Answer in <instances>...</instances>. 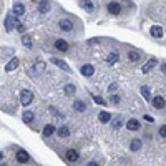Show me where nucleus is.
Masks as SVG:
<instances>
[{"label":"nucleus","instance_id":"obj_1","mask_svg":"<svg viewBox=\"0 0 166 166\" xmlns=\"http://www.w3.org/2000/svg\"><path fill=\"white\" fill-rule=\"evenodd\" d=\"M32 101H33V93H32L30 90H23L22 93H20V103H22L23 107H27Z\"/></svg>","mask_w":166,"mask_h":166},{"label":"nucleus","instance_id":"obj_2","mask_svg":"<svg viewBox=\"0 0 166 166\" xmlns=\"http://www.w3.org/2000/svg\"><path fill=\"white\" fill-rule=\"evenodd\" d=\"M60 28L63 32H72L73 30V22L70 19H62L60 20Z\"/></svg>","mask_w":166,"mask_h":166},{"label":"nucleus","instance_id":"obj_3","mask_svg":"<svg viewBox=\"0 0 166 166\" xmlns=\"http://www.w3.org/2000/svg\"><path fill=\"white\" fill-rule=\"evenodd\" d=\"M17 161H19V163H22V164H25V163H28V161H30V156H28L27 151L19 150V151H17Z\"/></svg>","mask_w":166,"mask_h":166},{"label":"nucleus","instance_id":"obj_4","mask_svg":"<svg viewBox=\"0 0 166 166\" xmlns=\"http://www.w3.org/2000/svg\"><path fill=\"white\" fill-rule=\"evenodd\" d=\"M17 23H19V22H17V17H13V15H8V17L5 19V28H7L8 32L12 30V28L17 25Z\"/></svg>","mask_w":166,"mask_h":166},{"label":"nucleus","instance_id":"obj_5","mask_svg":"<svg viewBox=\"0 0 166 166\" xmlns=\"http://www.w3.org/2000/svg\"><path fill=\"white\" fill-rule=\"evenodd\" d=\"M156 58H151V60H148V62L146 63H144V65H143V68H141V72H143V73H148V72H150V70L151 68H153V66H156Z\"/></svg>","mask_w":166,"mask_h":166},{"label":"nucleus","instance_id":"obj_6","mask_svg":"<svg viewBox=\"0 0 166 166\" xmlns=\"http://www.w3.org/2000/svg\"><path fill=\"white\" fill-rule=\"evenodd\" d=\"M52 63H53V65H56V66H60V68L62 70H65V72H72V70H70V66L66 65L65 62H63V60H58V58H52Z\"/></svg>","mask_w":166,"mask_h":166},{"label":"nucleus","instance_id":"obj_7","mask_svg":"<svg viewBox=\"0 0 166 166\" xmlns=\"http://www.w3.org/2000/svg\"><path fill=\"white\" fill-rule=\"evenodd\" d=\"M120 3H116V2H110L108 3V12L111 13V15H118L120 13Z\"/></svg>","mask_w":166,"mask_h":166},{"label":"nucleus","instance_id":"obj_8","mask_svg":"<svg viewBox=\"0 0 166 166\" xmlns=\"http://www.w3.org/2000/svg\"><path fill=\"white\" fill-rule=\"evenodd\" d=\"M140 121H138V120H130V121L128 123H126V128H128L130 130V131H138V130H140Z\"/></svg>","mask_w":166,"mask_h":166},{"label":"nucleus","instance_id":"obj_9","mask_svg":"<svg viewBox=\"0 0 166 166\" xmlns=\"http://www.w3.org/2000/svg\"><path fill=\"white\" fill-rule=\"evenodd\" d=\"M80 72H82L83 76H91L95 73V68H93V65H83Z\"/></svg>","mask_w":166,"mask_h":166},{"label":"nucleus","instance_id":"obj_10","mask_svg":"<svg viewBox=\"0 0 166 166\" xmlns=\"http://www.w3.org/2000/svg\"><path fill=\"white\" fill-rule=\"evenodd\" d=\"M55 48L60 52H66L68 50V42L66 40H56L55 42Z\"/></svg>","mask_w":166,"mask_h":166},{"label":"nucleus","instance_id":"obj_11","mask_svg":"<svg viewBox=\"0 0 166 166\" xmlns=\"http://www.w3.org/2000/svg\"><path fill=\"white\" fill-rule=\"evenodd\" d=\"M65 158H66V161H76L78 160V153H76V150H66Z\"/></svg>","mask_w":166,"mask_h":166},{"label":"nucleus","instance_id":"obj_12","mask_svg":"<svg viewBox=\"0 0 166 166\" xmlns=\"http://www.w3.org/2000/svg\"><path fill=\"white\" fill-rule=\"evenodd\" d=\"M19 58H12L8 63H7V66H5V70L7 72H13V70H17V66H19Z\"/></svg>","mask_w":166,"mask_h":166},{"label":"nucleus","instance_id":"obj_13","mask_svg":"<svg viewBox=\"0 0 166 166\" xmlns=\"http://www.w3.org/2000/svg\"><path fill=\"white\" fill-rule=\"evenodd\" d=\"M151 35H153L154 38H161V37H163V28H161L160 25L151 27Z\"/></svg>","mask_w":166,"mask_h":166},{"label":"nucleus","instance_id":"obj_14","mask_svg":"<svg viewBox=\"0 0 166 166\" xmlns=\"http://www.w3.org/2000/svg\"><path fill=\"white\" fill-rule=\"evenodd\" d=\"M22 43L25 45L27 48H32V47H33V40H32V37H30V35H27V33L22 35Z\"/></svg>","mask_w":166,"mask_h":166},{"label":"nucleus","instance_id":"obj_15","mask_svg":"<svg viewBox=\"0 0 166 166\" xmlns=\"http://www.w3.org/2000/svg\"><path fill=\"white\" fill-rule=\"evenodd\" d=\"M164 98L163 97H156V98H154V100H153V107L154 108H164Z\"/></svg>","mask_w":166,"mask_h":166},{"label":"nucleus","instance_id":"obj_16","mask_svg":"<svg viewBox=\"0 0 166 166\" xmlns=\"http://www.w3.org/2000/svg\"><path fill=\"white\" fill-rule=\"evenodd\" d=\"M56 133H58L60 138H68V136H70V131H68V128H66V126L58 128V130H56Z\"/></svg>","mask_w":166,"mask_h":166},{"label":"nucleus","instance_id":"obj_17","mask_svg":"<svg viewBox=\"0 0 166 166\" xmlns=\"http://www.w3.org/2000/svg\"><path fill=\"white\" fill-rule=\"evenodd\" d=\"M130 150L131 151H138V150H141V141L140 140H131V143H130Z\"/></svg>","mask_w":166,"mask_h":166},{"label":"nucleus","instance_id":"obj_18","mask_svg":"<svg viewBox=\"0 0 166 166\" xmlns=\"http://www.w3.org/2000/svg\"><path fill=\"white\" fill-rule=\"evenodd\" d=\"M98 118H100L101 123H108V121L111 120V115H110L108 111H101L100 115H98Z\"/></svg>","mask_w":166,"mask_h":166},{"label":"nucleus","instance_id":"obj_19","mask_svg":"<svg viewBox=\"0 0 166 166\" xmlns=\"http://www.w3.org/2000/svg\"><path fill=\"white\" fill-rule=\"evenodd\" d=\"M23 12H25V7H23L22 3H15V5H13V13H15V15H23Z\"/></svg>","mask_w":166,"mask_h":166},{"label":"nucleus","instance_id":"obj_20","mask_svg":"<svg viewBox=\"0 0 166 166\" xmlns=\"http://www.w3.org/2000/svg\"><path fill=\"white\" fill-rule=\"evenodd\" d=\"M55 133V126L53 125H47L43 128V136H52Z\"/></svg>","mask_w":166,"mask_h":166},{"label":"nucleus","instance_id":"obj_21","mask_svg":"<svg viewBox=\"0 0 166 166\" xmlns=\"http://www.w3.org/2000/svg\"><path fill=\"white\" fill-rule=\"evenodd\" d=\"M128 58L131 60V62H138V60L141 58V55L138 53V52H135V50H131V52H128Z\"/></svg>","mask_w":166,"mask_h":166},{"label":"nucleus","instance_id":"obj_22","mask_svg":"<svg viewBox=\"0 0 166 166\" xmlns=\"http://www.w3.org/2000/svg\"><path fill=\"white\" fill-rule=\"evenodd\" d=\"M116 60H118V53H116V52H111V53L107 56V62L110 63V65H113V63H115Z\"/></svg>","mask_w":166,"mask_h":166},{"label":"nucleus","instance_id":"obj_23","mask_svg":"<svg viewBox=\"0 0 166 166\" xmlns=\"http://www.w3.org/2000/svg\"><path fill=\"white\" fill-rule=\"evenodd\" d=\"M82 7L86 10V12H93V5H91L90 0H82Z\"/></svg>","mask_w":166,"mask_h":166},{"label":"nucleus","instance_id":"obj_24","mask_svg":"<svg viewBox=\"0 0 166 166\" xmlns=\"http://www.w3.org/2000/svg\"><path fill=\"white\" fill-rule=\"evenodd\" d=\"M38 10H40V13H47L48 10H50V3H48V2H42L40 7H38Z\"/></svg>","mask_w":166,"mask_h":166},{"label":"nucleus","instance_id":"obj_25","mask_svg":"<svg viewBox=\"0 0 166 166\" xmlns=\"http://www.w3.org/2000/svg\"><path fill=\"white\" fill-rule=\"evenodd\" d=\"M23 121H25V123H32V121H33V113H32V111H25V113H23Z\"/></svg>","mask_w":166,"mask_h":166},{"label":"nucleus","instance_id":"obj_26","mask_svg":"<svg viewBox=\"0 0 166 166\" xmlns=\"http://www.w3.org/2000/svg\"><path fill=\"white\" fill-rule=\"evenodd\" d=\"M141 95H143V98L144 100H150V88L148 86H141Z\"/></svg>","mask_w":166,"mask_h":166},{"label":"nucleus","instance_id":"obj_27","mask_svg":"<svg viewBox=\"0 0 166 166\" xmlns=\"http://www.w3.org/2000/svg\"><path fill=\"white\" fill-rule=\"evenodd\" d=\"M73 107H75V110H78V111H85V108H86V107H85V103H83V101H75V105H73Z\"/></svg>","mask_w":166,"mask_h":166},{"label":"nucleus","instance_id":"obj_28","mask_svg":"<svg viewBox=\"0 0 166 166\" xmlns=\"http://www.w3.org/2000/svg\"><path fill=\"white\" fill-rule=\"evenodd\" d=\"M75 91H76L75 85H66V86H65V93H66V95H73Z\"/></svg>","mask_w":166,"mask_h":166},{"label":"nucleus","instance_id":"obj_29","mask_svg":"<svg viewBox=\"0 0 166 166\" xmlns=\"http://www.w3.org/2000/svg\"><path fill=\"white\" fill-rule=\"evenodd\" d=\"M93 100H95V103H98V105H103V107H105V105H107V101H105V100H103V98H101V97H97V95H95V97H93Z\"/></svg>","mask_w":166,"mask_h":166},{"label":"nucleus","instance_id":"obj_30","mask_svg":"<svg viewBox=\"0 0 166 166\" xmlns=\"http://www.w3.org/2000/svg\"><path fill=\"white\" fill-rule=\"evenodd\" d=\"M33 68L38 70V72H42V70H45V63H43V62H38V63H35Z\"/></svg>","mask_w":166,"mask_h":166},{"label":"nucleus","instance_id":"obj_31","mask_svg":"<svg viewBox=\"0 0 166 166\" xmlns=\"http://www.w3.org/2000/svg\"><path fill=\"white\" fill-rule=\"evenodd\" d=\"M17 30H19L20 32V33H25V25H22V23H17Z\"/></svg>","mask_w":166,"mask_h":166},{"label":"nucleus","instance_id":"obj_32","mask_svg":"<svg viewBox=\"0 0 166 166\" xmlns=\"http://www.w3.org/2000/svg\"><path fill=\"white\" fill-rule=\"evenodd\" d=\"M160 136H163V138H166V125L161 126L160 128Z\"/></svg>","mask_w":166,"mask_h":166},{"label":"nucleus","instance_id":"obj_33","mask_svg":"<svg viewBox=\"0 0 166 166\" xmlns=\"http://www.w3.org/2000/svg\"><path fill=\"white\" fill-rule=\"evenodd\" d=\"M116 88H118V85H116V83H111V85H110V88H108V90H110V93H113V91H115Z\"/></svg>","mask_w":166,"mask_h":166},{"label":"nucleus","instance_id":"obj_34","mask_svg":"<svg viewBox=\"0 0 166 166\" xmlns=\"http://www.w3.org/2000/svg\"><path fill=\"white\" fill-rule=\"evenodd\" d=\"M120 101V97H116V95H113L111 97V103H118Z\"/></svg>","mask_w":166,"mask_h":166},{"label":"nucleus","instance_id":"obj_35","mask_svg":"<svg viewBox=\"0 0 166 166\" xmlns=\"http://www.w3.org/2000/svg\"><path fill=\"white\" fill-rule=\"evenodd\" d=\"M120 125H121L120 121H115V123H113V128H120Z\"/></svg>","mask_w":166,"mask_h":166},{"label":"nucleus","instance_id":"obj_36","mask_svg":"<svg viewBox=\"0 0 166 166\" xmlns=\"http://www.w3.org/2000/svg\"><path fill=\"white\" fill-rule=\"evenodd\" d=\"M144 120H146V121H153V118H151L150 115H146V116H144Z\"/></svg>","mask_w":166,"mask_h":166},{"label":"nucleus","instance_id":"obj_37","mask_svg":"<svg viewBox=\"0 0 166 166\" xmlns=\"http://www.w3.org/2000/svg\"><path fill=\"white\" fill-rule=\"evenodd\" d=\"M161 70H163V73H166V63H163V65H161Z\"/></svg>","mask_w":166,"mask_h":166},{"label":"nucleus","instance_id":"obj_38","mask_svg":"<svg viewBox=\"0 0 166 166\" xmlns=\"http://www.w3.org/2000/svg\"><path fill=\"white\" fill-rule=\"evenodd\" d=\"M88 166H100V164H98V163H95V161H93V163H90Z\"/></svg>","mask_w":166,"mask_h":166},{"label":"nucleus","instance_id":"obj_39","mask_svg":"<svg viewBox=\"0 0 166 166\" xmlns=\"http://www.w3.org/2000/svg\"><path fill=\"white\" fill-rule=\"evenodd\" d=\"M2 158H3V154H2V151H0V160H2Z\"/></svg>","mask_w":166,"mask_h":166}]
</instances>
